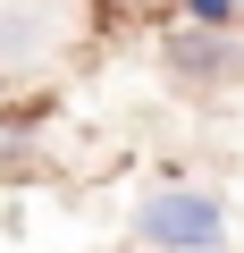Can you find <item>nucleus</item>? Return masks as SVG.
I'll return each instance as SVG.
<instances>
[{
	"instance_id": "obj_3",
	"label": "nucleus",
	"mask_w": 244,
	"mask_h": 253,
	"mask_svg": "<svg viewBox=\"0 0 244 253\" xmlns=\"http://www.w3.org/2000/svg\"><path fill=\"white\" fill-rule=\"evenodd\" d=\"M185 17H194V26H210V34H219V26H227V17H244V0H185Z\"/></svg>"
},
{
	"instance_id": "obj_1",
	"label": "nucleus",
	"mask_w": 244,
	"mask_h": 253,
	"mask_svg": "<svg viewBox=\"0 0 244 253\" xmlns=\"http://www.w3.org/2000/svg\"><path fill=\"white\" fill-rule=\"evenodd\" d=\"M135 236L160 253H219V203L202 186H160V194H143Z\"/></svg>"
},
{
	"instance_id": "obj_2",
	"label": "nucleus",
	"mask_w": 244,
	"mask_h": 253,
	"mask_svg": "<svg viewBox=\"0 0 244 253\" xmlns=\"http://www.w3.org/2000/svg\"><path fill=\"white\" fill-rule=\"evenodd\" d=\"M169 51H177V68H185V76H194V68H202V76H219V51H227V42H219L210 26H194V34H177Z\"/></svg>"
}]
</instances>
